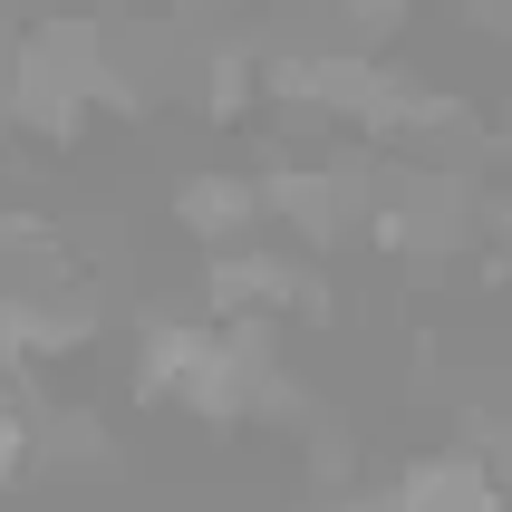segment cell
Returning <instances> with one entry per match:
<instances>
[{
    "label": "cell",
    "instance_id": "ba28073f",
    "mask_svg": "<svg viewBox=\"0 0 512 512\" xmlns=\"http://www.w3.org/2000/svg\"><path fill=\"white\" fill-rule=\"evenodd\" d=\"M406 10H416V0H339V39L348 49H377V39L406 29Z\"/></svg>",
    "mask_w": 512,
    "mask_h": 512
},
{
    "label": "cell",
    "instance_id": "5b68a950",
    "mask_svg": "<svg viewBox=\"0 0 512 512\" xmlns=\"http://www.w3.org/2000/svg\"><path fill=\"white\" fill-rule=\"evenodd\" d=\"M174 232L194 252H223V242H261V174H232V165H203L174 184Z\"/></svg>",
    "mask_w": 512,
    "mask_h": 512
},
{
    "label": "cell",
    "instance_id": "3957f363",
    "mask_svg": "<svg viewBox=\"0 0 512 512\" xmlns=\"http://www.w3.org/2000/svg\"><path fill=\"white\" fill-rule=\"evenodd\" d=\"M358 203H368V165L358 155H310V165H261V223L290 232V242H348L358 232Z\"/></svg>",
    "mask_w": 512,
    "mask_h": 512
},
{
    "label": "cell",
    "instance_id": "277c9868",
    "mask_svg": "<svg viewBox=\"0 0 512 512\" xmlns=\"http://www.w3.org/2000/svg\"><path fill=\"white\" fill-rule=\"evenodd\" d=\"M348 512H512V503L484 445H435V455H406L387 484H368Z\"/></svg>",
    "mask_w": 512,
    "mask_h": 512
},
{
    "label": "cell",
    "instance_id": "9c48e42d",
    "mask_svg": "<svg viewBox=\"0 0 512 512\" xmlns=\"http://www.w3.org/2000/svg\"><path fill=\"white\" fill-rule=\"evenodd\" d=\"M0 145H10V126H0Z\"/></svg>",
    "mask_w": 512,
    "mask_h": 512
},
{
    "label": "cell",
    "instance_id": "8992f818",
    "mask_svg": "<svg viewBox=\"0 0 512 512\" xmlns=\"http://www.w3.org/2000/svg\"><path fill=\"white\" fill-rule=\"evenodd\" d=\"M252 107H261V49H203V116L232 126Z\"/></svg>",
    "mask_w": 512,
    "mask_h": 512
},
{
    "label": "cell",
    "instance_id": "6da1fadb",
    "mask_svg": "<svg viewBox=\"0 0 512 512\" xmlns=\"http://www.w3.org/2000/svg\"><path fill=\"white\" fill-rule=\"evenodd\" d=\"M145 406H174L194 426H242V339L203 310H145L136 319V377Z\"/></svg>",
    "mask_w": 512,
    "mask_h": 512
},
{
    "label": "cell",
    "instance_id": "52a82bcc",
    "mask_svg": "<svg viewBox=\"0 0 512 512\" xmlns=\"http://www.w3.org/2000/svg\"><path fill=\"white\" fill-rule=\"evenodd\" d=\"M39 474V416H29V387L0 377V493Z\"/></svg>",
    "mask_w": 512,
    "mask_h": 512
},
{
    "label": "cell",
    "instance_id": "7a4b0ae2",
    "mask_svg": "<svg viewBox=\"0 0 512 512\" xmlns=\"http://www.w3.org/2000/svg\"><path fill=\"white\" fill-rule=\"evenodd\" d=\"M203 319H329V281L281 242H223L203 252Z\"/></svg>",
    "mask_w": 512,
    "mask_h": 512
}]
</instances>
